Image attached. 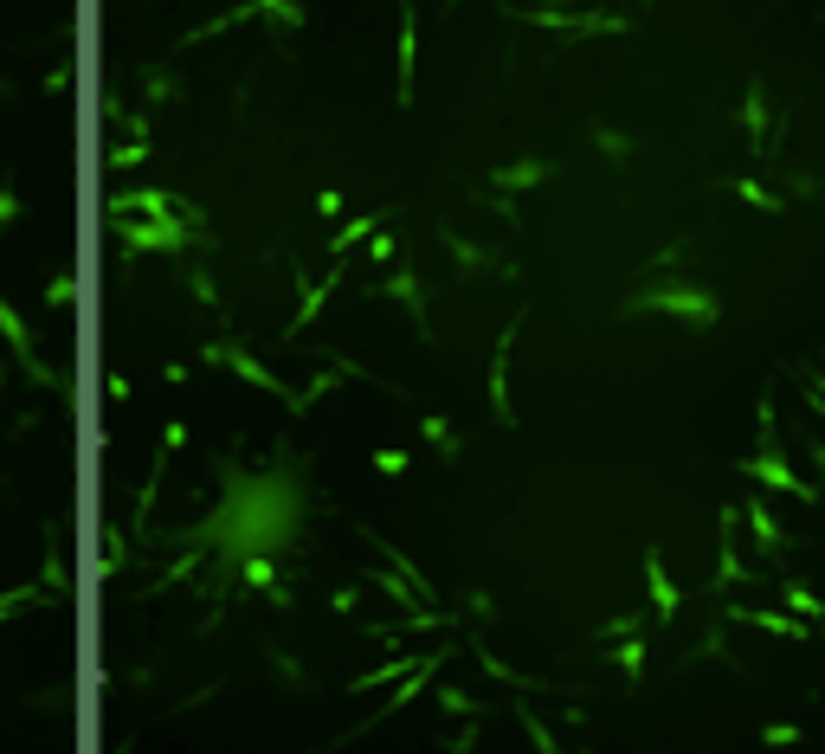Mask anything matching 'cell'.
Masks as SVG:
<instances>
[{"label":"cell","mask_w":825,"mask_h":754,"mask_svg":"<svg viewBox=\"0 0 825 754\" xmlns=\"http://www.w3.org/2000/svg\"><path fill=\"white\" fill-rule=\"evenodd\" d=\"M749 478H755V483H767V490H806L793 465H780V458H774V445H767L761 458H749Z\"/></svg>","instance_id":"cell-1"},{"label":"cell","mask_w":825,"mask_h":754,"mask_svg":"<svg viewBox=\"0 0 825 754\" xmlns=\"http://www.w3.org/2000/svg\"><path fill=\"white\" fill-rule=\"evenodd\" d=\"M749 523H755V536H761V542H774V516H767L761 503H755V510H749Z\"/></svg>","instance_id":"cell-2"},{"label":"cell","mask_w":825,"mask_h":754,"mask_svg":"<svg viewBox=\"0 0 825 754\" xmlns=\"http://www.w3.org/2000/svg\"><path fill=\"white\" fill-rule=\"evenodd\" d=\"M787 600H793L800 613H825V607H820V600H813V594H806V587H787Z\"/></svg>","instance_id":"cell-3"},{"label":"cell","mask_w":825,"mask_h":754,"mask_svg":"<svg viewBox=\"0 0 825 754\" xmlns=\"http://www.w3.org/2000/svg\"><path fill=\"white\" fill-rule=\"evenodd\" d=\"M755 619V625H767V632H800V625H787V619H774V613H749ZM800 638H806V632H800Z\"/></svg>","instance_id":"cell-4"}]
</instances>
